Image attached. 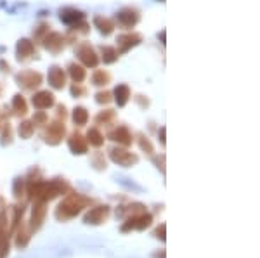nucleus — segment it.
Returning <instances> with one entry per match:
<instances>
[{"mask_svg":"<svg viewBox=\"0 0 260 258\" xmlns=\"http://www.w3.org/2000/svg\"><path fill=\"white\" fill-rule=\"evenodd\" d=\"M106 217H108V208L98 206V208H94V210H90V213L85 217V222L87 224H101Z\"/></svg>","mask_w":260,"mask_h":258,"instance_id":"obj_1","label":"nucleus"},{"mask_svg":"<svg viewBox=\"0 0 260 258\" xmlns=\"http://www.w3.org/2000/svg\"><path fill=\"white\" fill-rule=\"evenodd\" d=\"M44 215H45V208L44 205H37L35 210H33V217H31V227L35 229H40L42 222H44Z\"/></svg>","mask_w":260,"mask_h":258,"instance_id":"obj_2","label":"nucleus"},{"mask_svg":"<svg viewBox=\"0 0 260 258\" xmlns=\"http://www.w3.org/2000/svg\"><path fill=\"white\" fill-rule=\"evenodd\" d=\"M134 220H136V229H139V231H142V229L151 226V215H144V217L134 218Z\"/></svg>","mask_w":260,"mask_h":258,"instance_id":"obj_3","label":"nucleus"},{"mask_svg":"<svg viewBox=\"0 0 260 258\" xmlns=\"http://www.w3.org/2000/svg\"><path fill=\"white\" fill-rule=\"evenodd\" d=\"M26 243H28V234L26 232H19V236H18V246H26Z\"/></svg>","mask_w":260,"mask_h":258,"instance_id":"obj_4","label":"nucleus"},{"mask_svg":"<svg viewBox=\"0 0 260 258\" xmlns=\"http://www.w3.org/2000/svg\"><path fill=\"white\" fill-rule=\"evenodd\" d=\"M163 232H165V226H161V229H158V231H156V236H158V238L165 239V236H163Z\"/></svg>","mask_w":260,"mask_h":258,"instance_id":"obj_5","label":"nucleus"}]
</instances>
